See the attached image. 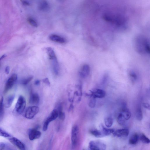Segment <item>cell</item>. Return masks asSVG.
Wrapping results in <instances>:
<instances>
[{"label":"cell","instance_id":"obj_35","mask_svg":"<svg viewBox=\"0 0 150 150\" xmlns=\"http://www.w3.org/2000/svg\"><path fill=\"white\" fill-rule=\"evenodd\" d=\"M6 147V144L3 142H0V150L4 149Z\"/></svg>","mask_w":150,"mask_h":150},{"label":"cell","instance_id":"obj_33","mask_svg":"<svg viewBox=\"0 0 150 150\" xmlns=\"http://www.w3.org/2000/svg\"><path fill=\"white\" fill-rule=\"evenodd\" d=\"M129 75L132 80L134 81L136 80L137 78V76L134 73L131 72L129 74Z\"/></svg>","mask_w":150,"mask_h":150},{"label":"cell","instance_id":"obj_6","mask_svg":"<svg viewBox=\"0 0 150 150\" xmlns=\"http://www.w3.org/2000/svg\"><path fill=\"white\" fill-rule=\"evenodd\" d=\"M89 148L91 150H104L106 149V146L100 141H92L89 142Z\"/></svg>","mask_w":150,"mask_h":150},{"label":"cell","instance_id":"obj_3","mask_svg":"<svg viewBox=\"0 0 150 150\" xmlns=\"http://www.w3.org/2000/svg\"><path fill=\"white\" fill-rule=\"evenodd\" d=\"M39 108L36 106H33L28 107L25 110L24 116L28 119H31L38 113Z\"/></svg>","mask_w":150,"mask_h":150},{"label":"cell","instance_id":"obj_5","mask_svg":"<svg viewBox=\"0 0 150 150\" xmlns=\"http://www.w3.org/2000/svg\"><path fill=\"white\" fill-rule=\"evenodd\" d=\"M105 92L103 90L100 89H95L90 91L89 93L86 94L87 96L95 98H103L105 96Z\"/></svg>","mask_w":150,"mask_h":150},{"label":"cell","instance_id":"obj_1","mask_svg":"<svg viewBox=\"0 0 150 150\" xmlns=\"http://www.w3.org/2000/svg\"><path fill=\"white\" fill-rule=\"evenodd\" d=\"M136 50L139 53L144 54L150 53L149 42L145 37L139 36L136 38L135 40Z\"/></svg>","mask_w":150,"mask_h":150},{"label":"cell","instance_id":"obj_18","mask_svg":"<svg viewBox=\"0 0 150 150\" xmlns=\"http://www.w3.org/2000/svg\"><path fill=\"white\" fill-rule=\"evenodd\" d=\"M52 67L54 74L56 75L58 74L59 67L57 59L52 60Z\"/></svg>","mask_w":150,"mask_h":150},{"label":"cell","instance_id":"obj_30","mask_svg":"<svg viewBox=\"0 0 150 150\" xmlns=\"http://www.w3.org/2000/svg\"><path fill=\"white\" fill-rule=\"evenodd\" d=\"M0 136L4 137L9 138L11 137V135L0 128Z\"/></svg>","mask_w":150,"mask_h":150},{"label":"cell","instance_id":"obj_13","mask_svg":"<svg viewBox=\"0 0 150 150\" xmlns=\"http://www.w3.org/2000/svg\"><path fill=\"white\" fill-rule=\"evenodd\" d=\"M40 97L38 94L32 93L29 98V102L33 104H37L40 101Z\"/></svg>","mask_w":150,"mask_h":150},{"label":"cell","instance_id":"obj_38","mask_svg":"<svg viewBox=\"0 0 150 150\" xmlns=\"http://www.w3.org/2000/svg\"><path fill=\"white\" fill-rule=\"evenodd\" d=\"M9 70L10 68L8 66H7L6 67L5 69V72L6 74H8L9 72Z\"/></svg>","mask_w":150,"mask_h":150},{"label":"cell","instance_id":"obj_28","mask_svg":"<svg viewBox=\"0 0 150 150\" xmlns=\"http://www.w3.org/2000/svg\"><path fill=\"white\" fill-rule=\"evenodd\" d=\"M140 140L143 143L148 144L150 143V139L144 134H142L140 137Z\"/></svg>","mask_w":150,"mask_h":150},{"label":"cell","instance_id":"obj_17","mask_svg":"<svg viewBox=\"0 0 150 150\" xmlns=\"http://www.w3.org/2000/svg\"><path fill=\"white\" fill-rule=\"evenodd\" d=\"M14 95H10L8 96L5 99L4 103V106L6 108L10 107L12 105L14 98Z\"/></svg>","mask_w":150,"mask_h":150},{"label":"cell","instance_id":"obj_31","mask_svg":"<svg viewBox=\"0 0 150 150\" xmlns=\"http://www.w3.org/2000/svg\"><path fill=\"white\" fill-rule=\"evenodd\" d=\"M28 21L29 24L32 26L37 27L38 26V24L36 21L33 18L29 17L28 18Z\"/></svg>","mask_w":150,"mask_h":150},{"label":"cell","instance_id":"obj_40","mask_svg":"<svg viewBox=\"0 0 150 150\" xmlns=\"http://www.w3.org/2000/svg\"><path fill=\"white\" fill-rule=\"evenodd\" d=\"M7 55H6L5 54H4L2 55L0 57V60H2L4 58L6 57Z\"/></svg>","mask_w":150,"mask_h":150},{"label":"cell","instance_id":"obj_16","mask_svg":"<svg viewBox=\"0 0 150 150\" xmlns=\"http://www.w3.org/2000/svg\"><path fill=\"white\" fill-rule=\"evenodd\" d=\"M99 127L100 130L104 136L113 134L115 131L114 129L105 127L102 124H100Z\"/></svg>","mask_w":150,"mask_h":150},{"label":"cell","instance_id":"obj_8","mask_svg":"<svg viewBox=\"0 0 150 150\" xmlns=\"http://www.w3.org/2000/svg\"><path fill=\"white\" fill-rule=\"evenodd\" d=\"M17 79V76L16 74H12L8 79L6 82L4 92L6 93L13 86Z\"/></svg>","mask_w":150,"mask_h":150},{"label":"cell","instance_id":"obj_21","mask_svg":"<svg viewBox=\"0 0 150 150\" xmlns=\"http://www.w3.org/2000/svg\"><path fill=\"white\" fill-rule=\"evenodd\" d=\"M57 110L59 118L62 120H64L65 117V113L62 110V107L61 104L59 105Z\"/></svg>","mask_w":150,"mask_h":150},{"label":"cell","instance_id":"obj_34","mask_svg":"<svg viewBox=\"0 0 150 150\" xmlns=\"http://www.w3.org/2000/svg\"><path fill=\"white\" fill-rule=\"evenodd\" d=\"M42 81L47 85H49L50 84L49 80L48 78H46L44 79H43Z\"/></svg>","mask_w":150,"mask_h":150},{"label":"cell","instance_id":"obj_23","mask_svg":"<svg viewBox=\"0 0 150 150\" xmlns=\"http://www.w3.org/2000/svg\"><path fill=\"white\" fill-rule=\"evenodd\" d=\"M139 136L137 134H135L131 137L129 140V143L132 145L137 144L138 141Z\"/></svg>","mask_w":150,"mask_h":150},{"label":"cell","instance_id":"obj_20","mask_svg":"<svg viewBox=\"0 0 150 150\" xmlns=\"http://www.w3.org/2000/svg\"><path fill=\"white\" fill-rule=\"evenodd\" d=\"M46 50L50 59L52 60L57 59L55 53L52 48L47 47Z\"/></svg>","mask_w":150,"mask_h":150},{"label":"cell","instance_id":"obj_32","mask_svg":"<svg viewBox=\"0 0 150 150\" xmlns=\"http://www.w3.org/2000/svg\"><path fill=\"white\" fill-rule=\"evenodd\" d=\"M91 99L89 102L88 105L91 108H93L95 107L96 104V98L93 97H90Z\"/></svg>","mask_w":150,"mask_h":150},{"label":"cell","instance_id":"obj_2","mask_svg":"<svg viewBox=\"0 0 150 150\" xmlns=\"http://www.w3.org/2000/svg\"><path fill=\"white\" fill-rule=\"evenodd\" d=\"M26 105V100L22 96H20L16 103L13 110L14 114L19 115L23 113L25 109Z\"/></svg>","mask_w":150,"mask_h":150},{"label":"cell","instance_id":"obj_12","mask_svg":"<svg viewBox=\"0 0 150 150\" xmlns=\"http://www.w3.org/2000/svg\"><path fill=\"white\" fill-rule=\"evenodd\" d=\"M90 71L89 66L87 64L83 65L79 72L80 76L82 78L86 77L89 74Z\"/></svg>","mask_w":150,"mask_h":150},{"label":"cell","instance_id":"obj_15","mask_svg":"<svg viewBox=\"0 0 150 150\" xmlns=\"http://www.w3.org/2000/svg\"><path fill=\"white\" fill-rule=\"evenodd\" d=\"M49 38L52 41L60 43H64L65 42V39L63 38L56 34L51 35Z\"/></svg>","mask_w":150,"mask_h":150},{"label":"cell","instance_id":"obj_27","mask_svg":"<svg viewBox=\"0 0 150 150\" xmlns=\"http://www.w3.org/2000/svg\"><path fill=\"white\" fill-rule=\"evenodd\" d=\"M4 100L2 97L0 100V118H2L4 113Z\"/></svg>","mask_w":150,"mask_h":150},{"label":"cell","instance_id":"obj_9","mask_svg":"<svg viewBox=\"0 0 150 150\" xmlns=\"http://www.w3.org/2000/svg\"><path fill=\"white\" fill-rule=\"evenodd\" d=\"M28 137L30 140L39 138L41 135V132L36 128L31 129L29 130Z\"/></svg>","mask_w":150,"mask_h":150},{"label":"cell","instance_id":"obj_10","mask_svg":"<svg viewBox=\"0 0 150 150\" xmlns=\"http://www.w3.org/2000/svg\"><path fill=\"white\" fill-rule=\"evenodd\" d=\"M9 141L13 145L17 147L20 150H24L25 147L24 144L16 138L14 137H10Z\"/></svg>","mask_w":150,"mask_h":150},{"label":"cell","instance_id":"obj_24","mask_svg":"<svg viewBox=\"0 0 150 150\" xmlns=\"http://www.w3.org/2000/svg\"><path fill=\"white\" fill-rule=\"evenodd\" d=\"M91 133L96 137H104L100 130L92 129L90 131Z\"/></svg>","mask_w":150,"mask_h":150},{"label":"cell","instance_id":"obj_11","mask_svg":"<svg viewBox=\"0 0 150 150\" xmlns=\"http://www.w3.org/2000/svg\"><path fill=\"white\" fill-rule=\"evenodd\" d=\"M129 133V130L128 129L124 128L117 130L113 133L114 136L118 137H127Z\"/></svg>","mask_w":150,"mask_h":150},{"label":"cell","instance_id":"obj_14","mask_svg":"<svg viewBox=\"0 0 150 150\" xmlns=\"http://www.w3.org/2000/svg\"><path fill=\"white\" fill-rule=\"evenodd\" d=\"M120 112L124 117L127 120H129L131 117V112L129 109L126 108L125 104H124L123 105Z\"/></svg>","mask_w":150,"mask_h":150},{"label":"cell","instance_id":"obj_19","mask_svg":"<svg viewBox=\"0 0 150 150\" xmlns=\"http://www.w3.org/2000/svg\"><path fill=\"white\" fill-rule=\"evenodd\" d=\"M39 8L42 11H46L49 9V6L46 1L43 0L41 1L39 4Z\"/></svg>","mask_w":150,"mask_h":150},{"label":"cell","instance_id":"obj_22","mask_svg":"<svg viewBox=\"0 0 150 150\" xmlns=\"http://www.w3.org/2000/svg\"><path fill=\"white\" fill-rule=\"evenodd\" d=\"M117 122L121 126L124 125L127 120L121 112H120L117 117Z\"/></svg>","mask_w":150,"mask_h":150},{"label":"cell","instance_id":"obj_37","mask_svg":"<svg viewBox=\"0 0 150 150\" xmlns=\"http://www.w3.org/2000/svg\"><path fill=\"white\" fill-rule=\"evenodd\" d=\"M21 1V2L22 4L26 6H29L30 5L29 3L26 1L24 0H22Z\"/></svg>","mask_w":150,"mask_h":150},{"label":"cell","instance_id":"obj_29","mask_svg":"<svg viewBox=\"0 0 150 150\" xmlns=\"http://www.w3.org/2000/svg\"><path fill=\"white\" fill-rule=\"evenodd\" d=\"M33 76H30L26 78L23 79L21 81V83L24 85H26L29 83L33 79Z\"/></svg>","mask_w":150,"mask_h":150},{"label":"cell","instance_id":"obj_26","mask_svg":"<svg viewBox=\"0 0 150 150\" xmlns=\"http://www.w3.org/2000/svg\"><path fill=\"white\" fill-rule=\"evenodd\" d=\"M136 117L137 120L139 121L142 120L143 118L142 112L140 108H138L136 112Z\"/></svg>","mask_w":150,"mask_h":150},{"label":"cell","instance_id":"obj_36","mask_svg":"<svg viewBox=\"0 0 150 150\" xmlns=\"http://www.w3.org/2000/svg\"><path fill=\"white\" fill-rule=\"evenodd\" d=\"M144 107L146 108L149 110L150 105L147 103H144L143 104Z\"/></svg>","mask_w":150,"mask_h":150},{"label":"cell","instance_id":"obj_7","mask_svg":"<svg viewBox=\"0 0 150 150\" xmlns=\"http://www.w3.org/2000/svg\"><path fill=\"white\" fill-rule=\"evenodd\" d=\"M79 128L77 125H74L72 128L71 132V141L72 147L74 148L77 145Z\"/></svg>","mask_w":150,"mask_h":150},{"label":"cell","instance_id":"obj_25","mask_svg":"<svg viewBox=\"0 0 150 150\" xmlns=\"http://www.w3.org/2000/svg\"><path fill=\"white\" fill-rule=\"evenodd\" d=\"M104 122L106 127L109 128L112 125L113 119L110 116L107 117L104 119Z\"/></svg>","mask_w":150,"mask_h":150},{"label":"cell","instance_id":"obj_4","mask_svg":"<svg viewBox=\"0 0 150 150\" xmlns=\"http://www.w3.org/2000/svg\"><path fill=\"white\" fill-rule=\"evenodd\" d=\"M58 116V113L57 110L56 109H54L45 121L42 127L43 131H46L50 123L56 119Z\"/></svg>","mask_w":150,"mask_h":150},{"label":"cell","instance_id":"obj_39","mask_svg":"<svg viewBox=\"0 0 150 150\" xmlns=\"http://www.w3.org/2000/svg\"><path fill=\"white\" fill-rule=\"evenodd\" d=\"M40 81L39 80H37L35 81V84L36 85H38L40 84Z\"/></svg>","mask_w":150,"mask_h":150}]
</instances>
